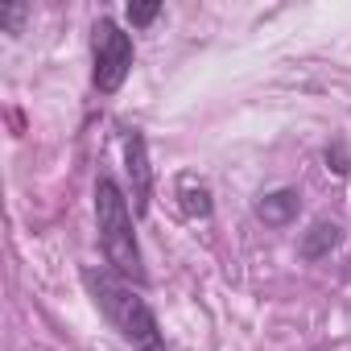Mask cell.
<instances>
[{
	"instance_id": "obj_1",
	"label": "cell",
	"mask_w": 351,
	"mask_h": 351,
	"mask_svg": "<svg viewBox=\"0 0 351 351\" xmlns=\"http://www.w3.org/2000/svg\"><path fill=\"white\" fill-rule=\"evenodd\" d=\"M83 289L91 293L99 314L112 322V330H120V339L132 351H169L153 306L145 302V293L132 281H124L120 273H112L104 265H87L83 269Z\"/></svg>"
},
{
	"instance_id": "obj_2",
	"label": "cell",
	"mask_w": 351,
	"mask_h": 351,
	"mask_svg": "<svg viewBox=\"0 0 351 351\" xmlns=\"http://www.w3.org/2000/svg\"><path fill=\"white\" fill-rule=\"evenodd\" d=\"M132 207H128V195L120 191V182L112 173H99L95 182V232H99V252L108 261L112 273H120L124 281H132L136 289L149 281L145 273V256H141V244H136V223H132Z\"/></svg>"
},
{
	"instance_id": "obj_3",
	"label": "cell",
	"mask_w": 351,
	"mask_h": 351,
	"mask_svg": "<svg viewBox=\"0 0 351 351\" xmlns=\"http://www.w3.org/2000/svg\"><path fill=\"white\" fill-rule=\"evenodd\" d=\"M132 71V34H124L112 17L91 25V83L99 95H116Z\"/></svg>"
},
{
	"instance_id": "obj_4",
	"label": "cell",
	"mask_w": 351,
	"mask_h": 351,
	"mask_svg": "<svg viewBox=\"0 0 351 351\" xmlns=\"http://www.w3.org/2000/svg\"><path fill=\"white\" fill-rule=\"evenodd\" d=\"M124 169L132 182V211L141 219V215H149V203H153V165H149V145L136 128L124 141Z\"/></svg>"
},
{
	"instance_id": "obj_5",
	"label": "cell",
	"mask_w": 351,
	"mask_h": 351,
	"mask_svg": "<svg viewBox=\"0 0 351 351\" xmlns=\"http://www.w3.org/2000/svg\"><path fill=\"white\" fill-rule=\"evenodd\" d=\"M252 211H256L261 223H269V228H285V223L298 219V211H302V195H298L293 186H277V191H265V195L256 199Z\"/></svg>"
},
{
	"instance_id": "obj_6",
	"label": "cell",
	"mask_w": 351,
	"mask_h": 351,
	"mask_svg": "<svg viewBox=\"0 0 351 351\" xmlns=\"http://www.w3.org/2000/svg\"><path fill=\"white\" fill-rule=\"evenodd\" d=\"M339 244H343V223H335V219H314L310 232H302V240H298V256L314 265V261H326Z\"/></svg>"
},
{
	"instance_id": "obj_7",
	"label": "cell",
	"mask_w": 351,
	"mask_h": 351,
	"mask_svg": "<svg viewBox=\"0 0 351 351\" xmlns=\"http://www.w3.org/2000/svg\"><path fill=\"white\" fill-rule=\"evenodd\" d=\"M178 207L186 219H211L215 215V199H211V186L195 173H182L178 178Z\"/></svg>"
},
{
	"instance_id": "obj_8",
	"label": "cell",
	"mask_w": 351,
	"mask_h": 351,
	"mask_svg": "<svg viewBox=\"0 0 351 351\" xmlns=\"http://www.w3.org/2000/svg\"><path fill=\"white\" fill-rule=\"evenodd\" d=\"M25 17H29V5H0V34L17 38L21 25H25Z\"/></svg>"
},
{
	"instance_id": "obj_9",
	"label": "cell",
	"mask_w": 351,
	"mask_h": 351,
	"mask_svg": "<svg viewBox=\"0 0 351 351\" xmlns=\"http://www.w3.org/2000/svg\"><path fill=\"white\" fill-rule=\"evenodd\" d=\"M124 13H128V25L132 29H145V25H153L161 17V5H157V0H145V5H128Z\"/></svg>"
},
{
	"instance_id": "obj_10",
	"label": "cell",
	"mask_w": 351,
	"mask_h": 351,
	"mask_svg": "<svg viewBox=\"0 0 351 351\" xmlns=\"http://www.w3.org/2000/svg\"><path fill=\"white\" fill-rule=\"evenodd\" d=\"M326 169H335L339 178L343 173H351V161H347V153H343V145L335 141V145H326Z\"/></svg>"
}]
</instances>
